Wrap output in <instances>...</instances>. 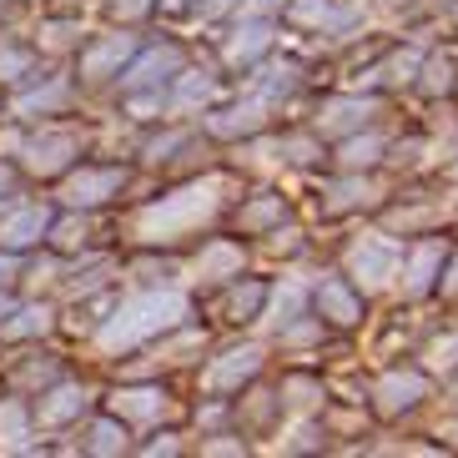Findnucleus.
<instances>
[{"instance_id": "obj_15", "label": "nucleus", "mask_w": 458, "mask_h": 458, "mask_svg": "<svg viewBox=\"0 0 458 458\" xmlns=\"http://www.w3.org/2000/svg\"><path fill=\"white\" fill-rule=\"evenodd\" d=\"M318 308H323V318H333V323H358V297L348 293L343 283H323L318 287Z\"/></svg>"}, {"instance_id": "obj_4", "label": "nucleus", "mask_w": 458, "mask_h": 458, "mask_svg": "<svg viewBox=\"0 0 458 458\" xmlns=\"http://www.w3.org/2000/svg\"><path fill=\"white\" fill-rule=\"evenodd\" d=\"M257 368H262V352H257L252 343H247V348H227V352H222V358H216V363L202 373V383H207L212 393H232V388H242Z\"/></svg>"}, {"instance_id": "obj_10", "label": "nucleus", "mask_w": 458, "mask_h": 458, "mask_svg": "<svg viewBox=\"0 0 458 458\" xmlns=\"http://www.w3.org/2000/svg\"><path fill=\"white\" fill-rule=\"evenodd\" d=\"M363 116H368V101H358V96H337V101H327V106H323L318 131H323V136L352 131V126H363Z\"/></svg>"}, {"instance_id": "obj_30", "label": "nucleus", "mask_w": 458, "mask_h": 458, "mask_svg": "<svg viewBox=\"0 0 458 458\" xmlns=\"http://www.w3.org/2000/svg\"><path fill=\"white\" fill-rule=\"evenodd\" d=\"M30 55L26 51H0V76H15V71H26Z\"/></svg>"}, {"instance_id": "obj_22", "label": "nucleus", "mask_w": 458, "mask_h": 458, "mask_svg": "<svg viewBox=\"0 0 458 458\" xmlns=\"http://www.w3.org/2000/svg\"><path fill=\"white\" fill-rule=\"evenodd\" d=\"M122 448H126L122 423H96L91 428V454H122Z\"/></svg>"}, {"instance_id": "obj_5", "label": "nucleus", "mask_w": 458, "mask_h": 458, "mask_svg": "<svg viewBox=\"0 0 458 458\" xmlns=\"http://www.w3.org/2000/svg\"><path fill=\"white\" fill-rule=\"evenodd\" d=\"M122 182L126 176L116 172V166H86V172H76L66 182V202L71 207H96V202H106V197H116Z\"/></svg>"}, {"instance_id": "obj_25", "label": "nucleus", "mask_w": 458, "mask_h": 458, "mask_svg": "<svg viewBox=\"0 0 458 458\" xmlns=\"http://www.w3.org/2000/svg\"><path fill=\"white\" fill-rule=\"evenodd\" d=\"M61 101H66V81H55L51 91H36V96H26V101H21V116H30V111H51V106H61Z\"/></svg>"}, {"instance_id": "obj_6", "label": "nucleus", "mask_w": 458, "mask_h": 458, "mask_svg": "<svg viewBox=\"0 0 458 458\" xmlns=\"http://www.w3.org/2000/svg\"><path fill=\"white\" fill-rule=\"evenodd\" d=\"M76 151H81L76 131H46V136H36V141L26 147V166L30 172H41V176H51V172H61Z\"/></svg>"}, {"instance_id": "obj_12", "label": "nucleus", "mask_w": 458, "mask_h": 458, "mask_svg": "<svg viewBox=\"0 0 458 458\" xmlns=\"http://www.w3.org/2000/svg\"><path fill=\"white\" fill-rule=\"evenodd\" d=\"M126 55H131V36H106V41L96 46V51H86L81 71L91 76V81H101V76H111V71L122 66Z\"/></svg>"}, {"instance_id": "obj_8", "label": "nucleus", "mask_w": 458, "mask_h": 458, "mask_svg": "<svg viewBox=\"0 0 458 458\" xmlns=\"http://www.w3.org/2000/svg\"><path fill=\"white\" fill-rule=\"evenodd\" d=\"M262 111H267V101H262V96H252V101H237V106L216 111V116H212V122H207V126H212L216 136H252L257 126L267 122Z\"/></svg>"}, {"instance_id": "obj_18", "label": "nucleus", "mask_w": 458, "mask_h": 458, "mask_svg": "<svg viewBox=\"0 0 458 458\" xmlns=\"http://www.w3.org/2000/svg\"><path fill=\"white\" fill-rule=\"evenodd\" d=\"M242 267V247H232V242H212L202 252V277H227V272Z\"/></svg>"}, {"instance_id": "obj_43", "label": "nucleus", "mask_w": 458, "mask_h": 458, "mask_svg": "<svg viewBox=\"0 0 458 458\" xmlns=\"http://www.w3.org/2000/svg\"><path fill=\"white\" fill-rule=\"evenodd\" d=\"M252 5H262V11H267V5H283V0H252Z\"/></svg>"}, {"instance_id": "obj_24", "label": "nucleus", "mask_w": 458, "mask_h": 458, "mask_svg": "<svg viewBox=\"0 0 458 458\" xmlns=\"http://www.w3.org/2000/svg\"><path fill=\"white\" fill-rule=\"evenodd\" d=\"M377 151H383V141H377V136H363V141H348V147H343V166H352V172H358V166L377 162Z\"/></svg>"}, {"instance_id": "obj_16", "label": "nucleus", "mask_w": 458, "mask_h": 458, "mask_svg": "<svg viewBox=\"0 0 458 458\" xmlns=\"http://www.w3.org/2000/svg\"><path fill=\"white\" fill-rule=\"evenodd\" d=\"M438 262H444V247H438V242H423V247H418L413 262H408V297L428 293V283H433V272H438Z\"/></svg>"}, {"instance_id": "obj_33", "label": "nucleus", "mask_w": 458, "mask_h": 458, "mask_svg": "<svg viewBox=\"0 0 458 458\" xmlns=\"http://www.w3.org/2000/svg\"><path fill=\"white\" fill-rule=\"evenodd\" d=\"M41 36H46V46H71V36H76V26H46Z\"/></svg>"}, {"instance_id": "obj_11", "label": "nucleus", "mask_w": 458, "mask_h": 458, "mask_svg": "<svg viewBox=\"0 0 458 458\" xmlns=\"http://www.w3.org/2000/svg\"><path fill=\"white\" fill-rule=\"evenodd\" d=\"M267 46H272V30L262 26V21H247V26H237V36L227 41V61L232 66H252Z\"/></svg>"}, {"instance_id": "obj_35", "label": "nucleus", "mask_w": 458, "mask_h": 458, "mask_svg": "<svg viewBox=\"0 0 458 458\" xmlns=\"http://www.w3.org/2000/svg\"><path fill=\"white\" fill-rule=\"evenodd\" d=\"M207 454H242V444H232V438H216V444H202Z\"/></svg>"}, {"instance_id": "obj_14", "label": "nucleus", "mask_w": 458, "mask_h": 458, "mask_svg": "<svg viewBox=\"0 0 458 458\" xmlns=\"http://www.w3.org/2000/svg\"><path fill=\"white\" fill-rule=\"evenodd\" d=\"M162 408H166V393L162 388H126V393H116V413L136 418V423L157 418Z\"/></svg>"}, {"instance_id": "obj_42", "label": "nucleus", "mask_w": 458, "mask_h": 458, "mask_svg": "<svg viewBox=\"0 0 458 458\" xmlns=\"http://www.w3.org/2000/svg\"><path fill=\"white\" fill-rule=\"evenodd\" d=\"M448 287H458V262H454V272H448Z\"/></svg>"}, {"instance_id": "obj_39", "label": "nucleus", "mask_w": 458, "mask_h": 458, "mask_svg": "<svg viewBox=\"0 0 458 458\" xmlns=\"http://www.w3.org/2000/svg\"><path fill=\"white\" fill-rule=\"evenodd\" d=\"M191 0H166V11H187Z\"/></svg>"}, {"instance_id": "obj_21", "label": "nucleus", "mask_w": 458, "mask_h": 458, "mask_svg": "<svg viewBox=\"0 0 458 458\" xmlns=\"http://www.w3.org/2000/svg\"><path fill=\"white\" fill-rule=\"evenodd\" d=\"M302 297H308V287H302V283L277 287V308H272V323H293L297 312H302Z\"/></svg>"}, {"instance_id": "obj_27", "label": "nucleus", "mask_w": 458, "mask_h": 458, "mask_svg": "<svg viewBox=\"0 0 458 458\" xmlns=\"http://www.w3.org/2000/svg\"><path fill=\"white\" fill-rule=\"evenodd\" d=\"M428 86L433 91H448V86H454V61H448V55H433L428 61Z\"/></svg>"}, {"instance_id": "obj_19", "label": "nucleus", "mask_w": 458, "mask_h": 458, "mask_svg": "<svg viewBox=\"0 0 458 458\" xmlns=\"http://www.w3.org/2000/svg\"><path fill=\"white\" fill-rule=\"evenodd\" d=\"M5 333L11 337H26V333H46V327H51V312L46 308H21V312H11V318H5Z\"/></svg>"}, {"instance_id": "obj_31", "label": "nucleus", "mask_w": 458, "mask_h": 458, "mask_svg": "<svg viewBox=\"0 0 458 458\" xmlns=\"http://www.w3.org/2000/svg\"><path fill=\"white\" fill-rule=\"evenodd\" d=\"M257 302H262V287H247V293L232 297V312H237V318H247V312H252Z\"/></svg>"}, {"instance_id": "obj_32", "label": "nucleus", "mask_w": 458, "mask_h": 458, "mask_svg": "<svg viewBox=\"0 0 458 458\" xmlns=\"http://www.w3.org/2000/svg\"><path fill=\"white\" fill-rule=\"evenodd\" d=\"M312 444H318V428H312V423H297L293 438H287L283 448H312Z\"/></svg>"}, {"instance_id": "obj_26", "label": "nucleus", "mask_w": 458, "mask_h": 458, "mask_svg": "<svg viewBox=\"0 0 458 458\" xmlns=\"http://www.w3.org/2000/svg\"><path fill=\"white\" fill-rule=\"evenodd\" d=\"M277 212H283V202H277V197H262V202H252L242 212V227H267Z\"/></svg>"}, {"instance_id": "obj_29", "label": "nucleus", "mask_w": 458, "mask_h": 458, "mask_svg": "<svg viewBox=\"0 0 458 458\" xmlns=\"http://www.w3.org/2000/svg\"><path fill=\"white\" fill-rule=\"evenodd\" d=\"M433 368H458V333L433 343Z\"/></svg>"}, {"instance_id": "obj_38", "label": "nucleus", "mask_w": 458, "mask_h": 458, "mask_svg": "<svg viewBox=\"0 0 458 458\" xmlns=\"http://www.w3.org/2000/svg\"><path fill=\"white\" fill-rule=\"evenodd\" d=\"M444 438H448V444H458V423H448V428H444Z\"/></svg>"}, {"instance_id": "obj_13", "label": "nucleus", "mask_w": 458, "mask_h": 458, "mask_svg": "<svg viewBox=\"0 0 458 458\" xmlns=\"http://www.w3.org/2000/svg\"><path fill=\"white\" fill-rule=\"evenodd\" d=\"M176 66H182V55H176L172 46H166V51H147V55H141V61L131 66L126 86H157V81H166Z\"/></svg>"}, {"instance_id": "obj_28", "label": "nucleus", "mask_w": 458, "mask_h": 458, "mask_svg": "<svg viewBox=\"0 0 458 458\" xmlns=\"http://www.w3.org/2000/svg\"><path fill=\"white\" fill-rule=\"evenodd\" d=\"M293 21H327V0H293Z\"/></svg>"}, {"instance_id": "obj_1", "label": "nucleus", "mask_w": 458, "mask_h": 458, "mask_svg": "<svg viewBox=\"0 0 458 458\" xmlns=\"http://www.w3.org/2000/svg\"><path fill=\"white\" fill-rule=\"evenodd\" d=\"M187 318V297L182 293H147V297H131L106 327H101V348L106 352H122V348H136V343H147V337L166 333Z\"/></svg>"}, {"instance_id": "obj_3", "label": "nucleus", "mask_w": 458, "mask_h": 458, "mask_svg": "<svg viewBox=\"0 0 458 458\" xmlns=\"http://www.w3.org/2000/svg\"><path fill=\"white\" fill-rule=\"evenodd\" d=\"M398 262H403V247L393 242V237H363V242L348 252V267H352V277H363V287L393 283Z\"/></svg>"}, {"instance_id": "obj_23", "label": "nucleus", "mask_w": 458, "mask_h": 458, "mask_svg": "<svg viewBox=\"0 0 458 458\" xmlns=\"http://www.w3.org/2000/svg\"><path fill=\"white\" fill-rule=\"evenodd\" d=\"M207 96H212V81H207L202 71H187L182 86H176V106H197V101H207Z\"/></svg>"}, {"instance_id": "obj_2", "label": "nucleus", "mask_w": 458, "mask_h": 458, "mask_svg": "<svg viewBox=\"0 0 458 458\" xmlns=\"http://www.w3.org/2000/svg\"><path fill=\"white\" fill-rule=\"evenodd\" d=\"M216 182H197V187H182L172 197H162L157 207L136 216V237L141 242H176V237H187L191 227H202L207 216L216 212Z\"/></svg>"}, {"instance_id": "obj_41", "label": "nucleus", "mask_w": 458, "mask_h": 458, "mask_svg": "<svg viewBox=\"0 0 458 458\" xmlns=\"http://www.w3.org/2000/svg\"><path fill=\"white\" fill-rule=\"evenodd\" d=\"M5 187H11V172H5V166H0V191H5Z\"/></svg>"}, {"instance_id": "obj_40", "label": "nucleus", "mask_w": 458, "mask_h": 458, "mask_svg": "<svg viewBox=\"0 0 458 458\" xmlns=\"http://www.w3.org/2000/svg\"><path fill=\"white\" fill-rule=\"evenodd\" d=\"M5 318H11V302H5V297H0V323H5Z\"/></svg>"}, {"instance_id": "obj_7", "label": "nucleus", "mask_w": 458, "mask_h": 458, "mask_svg": "<svg viewBox=\"0 0 458 458\" xmlns=\"http://www.w3.org/2000/svg\"><path fill=\"white\" fill-rule=\"evenodd\" d=\"M46 232H51V212L46 207H21L15 216H5L0 222V247H30V242H41Z\"/></svg>"}, {"instance_id": "obj_37", "label": "nucleus", "mask_w": 458, "mask_h": 458, "mask_svg": "<svg viewBox=\"0 0 458 458\" xmlns=\"http://www.w3.org/2000/svg\"><path fill=\"white\" fill-rule=\"evenodd\" d=\"M227 5H232V0H207V11H212V15H216V11H227Z\"/></svg>"}, {"instance_id": "obj_20", "label": "nucleus", "mask_w": 458, "mask_h": 458, "mask_svg": "<svg viewBox=\"0 0 458 458\" xmlns=\"http://www.w3.org/2000/svg\"><path fill=\"white\" fill-rule=\"evenodd\" d=\"M21 438H26V408L0 403V448H21Z\"/></svg>"}, {"instance_id": "obj_34", "label": "nucleus", "mask_w": 458, "mask_h": 458, "mask_svg": "<svg viewBox=\"0 0 458 458\" xmlns=\"http://www.w3.org/2000/svg\"><path fill=\"white\" fill-rule=\"evenodd\" d=\"M287 393H293L297 403H312V393H318V388H312V383H287Z\"/></svg>"}, {"instance_id": "obj_17", "label": "nucleus", "mask_w": 458, "mask_h": 458, "mask_svg": "<svg viewBox=\"0 0 458 458\" xmlns=\"http://www.w3.org/2000/svg\"><path fill=\"white\" fill-rule=\"evenodd\" d=\"M86 408V388H55L51 398L41 403V423H66Z\"/></svg>"}, {"instance_id": "obj_36", "label": "nucleus", "mask_w": 458, "mask_h": 458, "mask_svg": "<svg viewBox=\"0 0 458 458\" xmlns=\"http://www.w3.org/2000/svg\"><path fill=\"white\" fill-rule=\"evenodd\" d=\"M11 277H15V257H0V287L11 283Z\"/></svg>"}, {"instance_id": "obj_9", "label": "nucleus", "mask_w": 458, "mask_h": 458, "mask_svg": "<svg viewBox=\"0 0 458 458\" xmlns=\"http://www.w3.org/2000/svg\"><path fill=\"white\" fill-rule=\"evenodd\" d=\"M377 398H383V413H403L423 398V377L418 373H388L377 383Z\"/></svg>"}]
</instances>
